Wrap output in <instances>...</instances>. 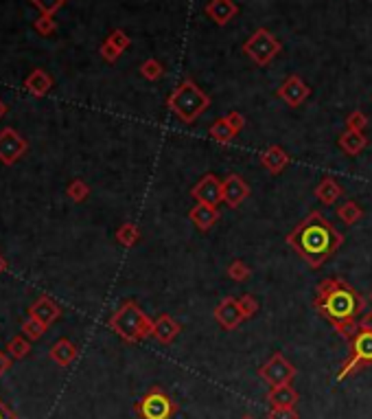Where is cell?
Returning a JSON list of instances; mask_svg holds the SVG:
<instances>
[{
	"label": "cell",
	"mask_w": 372,
	"mask_h": 419,
	"mask_svg": "<svg viewBox=\"0 0 372 419\" xmlns=\"http://www.w3.org/2000/svg\"><path fill=\"white\" fill-rule=\"evenodd\" d=\"M368 364H372V332H362L359 329V334L351 340V353L342 364L337 380L355 375L357 371L366 369Z\"/></svg>",
	"instance_id": "7"
},
{
	"label": "cell",
	"mask_w": 372,
	"mask_h": 419,
	"mask_svg": "<svg viewBox=\"0 0 372 419\" xmlns=\"http://www.w3.org/2000/svg\"><path fill=\"white\" fill-rule=\"evenodd\" d=\"M267 419H300L296 409H272L267 413Z\"/></svg>",
	"instance_id": "39"
},
{
	"label": "cell",
	"mask_w": 372,
	"mask_h": 419,
	"mask_svg": "<svg viewBox=\"0 0 372 419\" xmlns=\"http://www.w3.org/2000/svg\"><path fill=\"white\" fill-rule=\"evenodd\" d=\"M77 353H79V351H77V347L72 345L68 338H59L48 351L50 360H53L55 364H59V366H70L77 360Z\"/></svg>",
	"instance_id": "22"
},
{
	"label": "cell",
	"mask_w": 372,
	"mask_h": 419,
	"mask_svg": "<svg viewBox=\"0 0 372 419\" xmlns=\"http://www.w3.org/2000/svg\"><path fill=\"white\" fill-rule=\"evenodd\" d=\"M261 165L269 174H280L289 165V154L280 145H269L261 154Z\"/></svg>",
	"instance_id": "19"
},
{
	"label": "cell",
	"mask_w": 372,
	"mask_h": 419,
	"mask_svg": "<svg viewBox=\"0 0 372 419\" xmlns=\"http://www.w3.org/2000/svg\"><path fill=\"white\" fill-rule=\"evenodd\" d=\"M368 145V136L364 132H355V130H346L342 136H340V147L346 151L349 156H357L362 154Z\"/></svg>",
	"instance_id": "23"
},
{
	"label": "cell",
	"mask_w": 372,
	"mask_h": 419,
	"mask_svg": "<svg viewBox=\"0 0 372 419\" xmlns=\"http://www.w3.org/2000/svg\"><path fill=\"white\" fill-rule=\"evenodd\" d=\"M313 308L331 325H335L362 314L366 310V299L351 283H346L344 279H324L317 286Z\"/></svg>",
	"instance_id": "2"
},
{
	"label": "cell",
	"mask_w": 372,
	"mask_h": 419,
	"mask_svg": "<svg viewBox=\"0 0 372 419\" xmlns=\"http://www.w3.org/2000/svg\"><path fill=\"white\" fill-rule=\"evenodd\" d=\"M370 301H372V292H370Z\"/></svg>",
	"instance_id": "47"
},
{
	"label": "cell",
	"mask_w": 372,
	"mask_h": 419,
	"mask_svg": "<svg viewBox=\"0 0 372 419\" xmlns=\"http://www.w3.org/2000/svg\"><path fill=\"white\" fill-rule=\"evenodd\" d=\"M29 316H33V319H37L40 323H44L46 327H50L61 316V310L50 297H40L29 308Z\"/></svg>",
	"instance_id": "17"
},
{
	"label": "cell",
	"mask_w": 372,
	"mask_h": 419,
	"mask_svg": "<svg viewBox=\"0 0 372 419\" xmlns=\"http://www.w3.org/2000/svg\"><path fill=\"white\" fill-rule=\"evenodd\" d=\"M368 117L362 110H353L349 117H346V130H355V132H364L368 128Z\"/></svg>",
	"instance_id": "33"
},
{
	"label": "cell",
	"mask_w": 372,
	"mask_h": 419,
	"mask_svg": "<svg viewBox=\"0 0 372 419\" xmlns=\"http://www.w3.org/2000/svg\"><path fill=\"white\" fill-rule=\"evenodd\" d=\"M7 270V261H5V257L3 255H0V274H3Z\"/></svg>",
	"instance_id": "45"
},
{
	"label": "cell",
	"mask_w": 372,
	"mask_h": 419,
	"mask_svg": "<svg viewBox=\"0 0 372 419\" xmlns=\"http://www.w3.org/2000/svg\"><path fill=\"white\" fill-rule=\"evenodd\" d=\"M99 53H101V57H104V59L108 62V64H114V62H119V57L123 55L121 50H119L117 46H112V44H110L108 40H106L104 44H101Z\"/></svg>",
	"instance_id": "38"
},
{
	"label": "cell",
	"mask_w": 372,
	"mask_h": 419,
	"mask_svg": "<svg viewBox=\"0 0 372 419\" xmlns=\"http://www.w3.org/2000/svg\"><path fill=\"white\" fill-rule=\"evenodd\" d=\"M177 411V404L169 398V393L160 387L149 389L136 404V413L140 419H171Z\"/></svg>",
	"instance_id": "6"
},
{
	"label": "cell",
	"mask_w": 372,
	"mask_h": 419,
	"mask_svg": "<svg viewBox=\"0 0 372 419\" xmlns=\"http://www.w3.org/2000/svg\"><path fill=\"white\" fill-rule=\"evenodd\" d=\"M259 375L269 387H283V384H291V380L296 378V366H293L283 353H274L259 369Z\"/></svg>",
	"instance_id": "8"
},
{
	"label": "cell",
	"mask_w": 372,
	"mask_h": 419,
	"mask_svg": "<svg viewBox=\"0 0 372 419\" xmlns=\"http://www.w3.org/2000/svg\"><path fill=\"white\" fill-rule=\"evenodd\" d=\"M29 143L24 141V136L14 130V128H5L0 130V162L3 165H14L18 162L24 154H27Z\"/></svg>",
	"instance_id": "9"
},
{
	"label": "cell",
	"mask_w": 372,
	"mask_h": 419,
	"mask_svg": "<svg viewBox=\"0 0 372 419\" xmlns=\"http://www.w3.org/2000/svg\"><path fill=\"white\" fill-rule=\"evenodd\" d=\"M166 106L179 121L190 125L211 108V97L193 80H184L166 97Z\"/></svg>",
	"instance_id": "3"
},
{
	"label": "cell",
	"mask_w": 372,
	"mask_h": 419,
	"mask_svg": "<svg viewBox=\"0 0 372 419\" xmlns=\"http://www.w3.org/2000/svg\"><path fill=\"white\" fill-rule=\"evenodd\" d=\"M211 136H213V141H217L219 145H230V143L235 141L237 132H235L233 125L228 123V119H226V117H222V119H217V121L213 123V128H211Z\"/></svg>",
	"instance_id": "24"
},
{
	"label": "cell",
	"mask_w": 372,
	"mask_h": 419,
	"mask_svg": "<svg viewBox=\"0 0 372 419\" xmlns=\"http://www.w3.org/2000/svg\"><path fill=\"white\" fill-rule=\"evenodd\" d=\"M215 319L224 329H228V332H230V329H237L243 321H246V316H243L237 299L226 297V299L219 301V306L215 308Z\"/></svg>",
	"instance_id": "13"
},
{
	"label": "cell",
	"mask_w": 372,
	"mask_h": 419,
	"mask_svg": "<svg viewBox=\"0 0 372 419\" xmlns=\"http://www.w3.org/2000/svg\"><path fill=\"white\" fill-rule=\"evenodd\" d=\"M359 329H362V332H372V310L362 316V321H359Z\"/></svg>",
	"instance_id": "41"
},
{
	"label": "cell",
	"mask_w": 372,
	"mask_h": 419,
	"mask_svg": "<svg viewBox=\"0 0 372 419\" xmlns=\"http://www.w3.org/2000/svg\"><path fill=\"white\" fill-rule=\"evenodd\" d=\"M5 114H7V106H5V101H3V99H0V119H3V117H5Z\"/></svg>",
	"instance_id": "44"
},
{
	"label": "cell",
	"mask_w": 372,
	"mask_h": 419,
	"mask_svg": "<svg viewBox=\"0 0 372 419\" xmlns=\"http://www.w3.org/2000/svg\"><path fill=\"white\" fill-rule=\"evenodd\" d=\"M241 419H256V417H252V415H243Z\"/></svg>",
	"instance_id": "46"
},
{
	"label": "cell",
	"mask_w": 372,
	"mask_h": 419,
	"mask_svg": "<svg viewBox=\"0 0 372 419\" xmlns=\"http://www.w3.org/2000/svg\"><path fill=\"white\" fill-rule=\"evenodd\" d=\"M138 239H140V228H138L134 222H125V224L119 226V231H117V242H119L121 246L132 248V246L138 242Z\"/></svg>",
	"instance_id": "27"
},
{
	"label": "cell",
	"mask_w": 372,
	"mask_h": 419,
	"mask_svg": "<svg viewBox=\"0 0 372 419\" xmlns=\"http://www.w3.org/2000/svg\"><path fill=\"white\" fill-rule=\"evenodd\" d=\"M29 351H31V340L22 334L7 342V355L11 360H22L24 355H29Z\"/></svg>",
	"instance_id": "26"
},
{
	"label": "cell",
	"mask_w": 372,
	"mask_h": 419,
	"mask_svg": "<svg viewBox=\"0 0 372 419\" xmlns=\"http://www.w3.org/2000/svg\"><path fill=\"white\" fill-rule=\"evenodd\" d=\"M237 301H239V308H241V312H243L246 319H252V316L259 312V301H256L252 295H243Z\"/></svg>",
	"instance_id": "37"
},
{
	"label": "cell",
	"mask_w": 372,
	"mask_h": 419,
	"mask_svg": "<svg viewBox=\"0 0 372 419\" xmlns=\"http://www.w3.org/2000/svg\"><path fill=\"white\" fill-rule=\"evenodd\" d=\"M182 332L179 323L173 319L171 314H162L153 321V329H151V336L156 338L160 345H171V342L177 338V334Z\"/></svg>",
	"instance_id": "15"
},
{
	"label": "cell",
	"mask_w": 372,
	"mask_h": 419,
	"mask_svg": "<svg viewBox=\"0 0 372 419\" xmlns=\"http://www.w3.org/2000/svg\"><path fill=\"white\" fill-rule=\"evenodd\" d=\"M33 29L40 33V35L48 37V35H53L57 31V22H55L53 16H40V18L33 22Z\"/></svg>",
	"instance_id": "34"
},
{
	"label": "cell",
	"mask_w": 372,
	"mask_h": 419,
	"mask_svg": "<svg viewBox=\"0 0 372 419\" xmlns=\"http://www.w3.org/2000/svg\"><path fill=\"white\" fill-rule=\"evenodd\" d=\"M46 329L48 327L44 323H40L37 319H33V316H29V319L22 323V336H27L31 342H35V340H40L46 334Z\"/></svg>",
	"instance_id": "29"
},
{
	"label": "cell",
	"mask_w": 372,
	"mask_h": 419,
	"mask_svg": "<svg viewBox=\"0 0 372 419\" xmlns=\"http://www.w3.org/2000/svg\"><path fill=\"white\" fill-rule=\"evenodd\" d=\"M0 419H18L14 413H11L9 409H7V406L3 404V400H0Z\"/></svg>",
	"instance_id": "43"
},
{
	"label": "cell",
	"mask_w": 372,
	"mask_h": 419,
	"mask_svg": "<svg viewBox=\"0 0 372 419\" xmlns=\"http://www.w3.org/2000/svg\"><path fill=\"white\" fill-rule=\"evenodd\" d=\"M219 209L217 207H211V205H202V202H197V205L188 211V220L195 224V228H199L202 233L211 231V228L219 222Z\"/></svg>",
	"instance_id": "16"
},
{
	"label": "cell",
	"mask_w": 372,
	"mask_h": 419,
	"mask_svg": "<svg viewBox=\"0 0 372 419\" xmlns=\"http://www.w3.org/2000/svg\"><path fill=\"white\" fill-rule=\"evenodd\" d=\"M342 196H344L342 185L335 180V178H331V176H324L322 180H320V185L315 187V198L322 202V205H326V207L335 205V202Z\"/></svg>",
	"instance_id": "21"
},
{
	"label": "cell",
	"mask_w": 372,
	"mask_h": 419,
	"mask_svg": "<svg viewBox=\"0 0 372 419\" xmlns=\"http://www.w3.org/2000/svg\"><path fill=\"white\" fill-rule=\"evenodd\" d=\"M9 366H11V358L5 351H0V378L5 375V371L9 369Z\"/></svg>",
	"instance_id": "42"
},
{
	"label": "cell",
	"mask_w": 372,
	"mask_h": 419,
	"mask_svg": "<svg viewBox=\"0 0 372 419\" xmlns=\"http://www.w3.org/2000/svg\"><path fill=\"white\" fill-rule=\"evenodd\" d=\"M204 11H206V16L217 27H226L228 22H233L239 16V5L235 0H208Z\"/></svg>",
	"instance_id": "14"
},
{
	"label": "cell",
	"mask_w": 372,
	"mask_h": 419,
	"mask_svg": "<svg viewBox=\"0 0 372 419\" xmlns=\"http://www.w3.org/2000/svg\"><path fill=\"white\" fill-rule=\"evenodd\" d=\"M335 327V332L344 338V340H353L357 334H359V323L355 321V319H349V321H342V323H335L333 325Z\"/></svg>",
	"instance_id": "35"
},
{
	"label": "cell",
	"mask_w": 372,
	"mask_h": 419,
	"mask_svg": "<svg viewBox=\"0 0 372 419\" xmlns=\"http://www.w3.org/2000/svg\"><path fill=\"white\" fill-rule=\"evenodd\" d=\"M250 274H252V270H250V266L243 261V259H235L233 263L228 266V277L233 279V281H246V279H250Z\"/></svg>",
	"instance_id": "31"
},
{
	"label": "cell",
	"mask_w": 372,
	"mask_h": 419,
	"mask_svg": "<svg viewBox=\"0 0 372 419\" xmlns=\"http://www.w3.org/2000/svg\"><path fill=\"white\" fill-rule=\"evenodd\" d=\"M29 3H31L35 9H40L42 16H53L55 11H59L63 5L68 3V0H29Z\"/></svg>",
	"instance_id": "32"
},
{
	"label": "cell",
	"mask_w": 372,
	"mask_h": 419,
	"mask_svg": "<svg viewBox=\"0 0 372 419\" xmlns=\"http://www.w3.org/2000/svg\"><path fill=\"white\" fill-rule=\"evenodd\" d=\"M222 192H224V202L230 209H237L243 205V200L250 196V185L243 180L241 176L230 174L222 180Z\"/></svg>",
	"instance_id": "12"
},
{
	"label": "cell",
	"mask_w": 372,
	"mask_h": 419,
	"mask_svg": "<svg viewBox=\"0 0 372 419\" xmlns=\"http://www.w3.org/2000/svg\"><path fill=\"white\" fill-rule=\"evenodd\" d=\"M197 202L202 205H211V207H217L219 202H224V192H222V180L213 174H206L202 178V180L193 187V192H190Z\"/></svg>",
	"instance_id": "11"
},
{
	"label": "cell",
	"mask_w": 372,
	"mask_h": 419,
	"mask_svg": "<svg viewBox=\"0 0 372 419\" xmlns=\"http://www.w3.org/2000/svg\"><path fill=\"white\" fill-rule=\"evenodd\" d=\"M66 194H68V198L72 200V202H77V205H81V202H86L88 198H90V187H88V183H84V180H72L70 185H68V189H66Z\"/></svg>",
	"instance_id": "30"
},
{
	"label": "cell",
	"mask_w": 372,
	"mask_h": 419,
	"mask_svg": "<svg viewBox=\"0 0 372 419\" xmlns=\"http://www.w3.org/2000/svg\"><path fill=\"white\" fill-rule=\"evenodd\" d=\"M226 119H228V123L235 128V132H237V134H239L243 128H246V117H243V114H241V112H237V110L228 112V114H226Z\"/></svg>",
	"instance_id": "40"
},
{
	"label": "cell",
	"mask_w": 372,
	"mask_h": 419,
	"mask_svg": "<svg viewBox=\"0 0 372 419\" xmlns=\"http://www.w3.org/2000/svg\"><path fill=\"white\" fill-rule=\"evenodd\" d=\"M24 88L37 99H42L50 93V88H53V77L44 71V68H35L27 80H24Z\"/></svg>",
	"instance_id": "20"
},
{
	"label": "cell",
	"mask_w": 372,
	"mask_h": 419,
	"mask_svg": "<svg viewBox=\"0 0 372 419\" xmlns=\"http://www.w3.org/2000/svg\"><path fill=\"white\" fill-rule=\"evenodd\" d=\"M280 50H283V44H280L278 37L267 29H256L248 37V42L243 44V53H246L254 64H259V66L272 64Z\"/></svg>",
	"instance_id": "5"
},
{
	"label": "cell",
	"mask_w": 372,
	"mask_h": 419,
	"mask_svg": "<svg viewBox=\"0 0 372 419\" xmlns=\"http://www.w3.org/2000/svg\"><path fill=\"white\" fill-rule=\"evenodd\" d=\"M140 75L147 80V82H158L162 75H164V68H162V64L156 59V57H149V59H145L143 64H140Z\"/></svg>",
	"instance_id": "28"
},
{
	"label": "cell",
	"mask_w": 372,
	"mask_h": 419,
	"mask_svg": "<svg viewBox=\"0 0 372 419\" xmlns=\"http://www.w3.org/2000/svg\"><path fill=\"white\" fill-rule=\"evenodd\" d=\"M287 244L309 263V268L317 270L340 250L344 235L335 231V226L322 213L313 211L287 235Z\"/></svg>",
	"instance_id": "1"
},
{
	"label": "cell",
	"mask_w": 372,
	"mask_h": 419,
	"mask_svg": "<svg viewBox=\"0 0 372 419\" xmlns=\"http://www.w3.org/2000/svg\"><path fill=\"white\" fill-rule=\"evenodd\" d=\"M110 329L117 332L125 342H140L151 336L153 321L136 306V301H125L123 306L112 314Z\"/></svg>",
	"instance_id": "4"
},
{
	"label": "cell",
	"mask_w": 372,
	"mask_h": 419,
	"mask_svg": "<svg viewBox=\"0 0 372 419\" xmlns=\"http://www.w3.org/2000/svg\"><path fill=\"white\" fill-rule=\"evenodd\" d=\"M337 215H340V220H342L344 224L353 226V224H357L359 220L364 218V209L359 207L357 202H353V200H346L344 205H340V207H337Z\"/></svg>",
	"instance_id": "25"
},
{
	"label": "cell",
	"mask_w": 372,
	"mask_h": 419,
	"mask_svg": "<svg viewBox=\"0 0 372 419\" xmlns=\"http://www.w3.org/2000/svg\"><path fill=\"white\" fill-rule=\"evenodd\" d=\"M276 95L283 99L289 108H298L311 97V88L300 77V75H289V77L283 82V86L276 91Z\"/></svg>",
	"instance_id": "10"
},
{
	"label": "cell",
	"mask_w": 372,
	"mask_h": 419,
	"mask_svg": "<svg viewBox=\"0 0 372 419\" xmlns=\"http://www.w3.org/2000/svg\"><path fill=\"white\" fill-rule=\"evenodd\" d=\"M300 395L298 391L291 384H283V387H272L267 393V404L272 409H296Z\"/></svg>",
	"instance_id": "18"
},
{
	"label": "cell",
	"mask_w": 372,
	"mask_h": 419,
	"mask_svg": "<svg viewBox=\"0 0 372 419\" xmlns=\"http://www.w3.org/2000/svg\"><path fill=\"white\" fill-rule=\"evenodd\" d=\"M108 42H110L112 46H117L121 53H125V50L132 46V37L127 35L123 29H114V31L108 35Z\"/></svg>",
	"instance_id": "36"
}]
</instances>
